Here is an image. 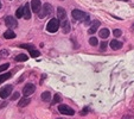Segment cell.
Wrapping results in <instances>:
<instances>
[{
	"mask_svg": "<svg viewBox=\"0 0 134 119\" xmlns=\"http://www.w3.org/2000/svg\"><path fill=\"white\" fill-rule=\"evenodd\" d=\"M52 12H53L52 5L49 4V2H45V4L42 6L40 11L38 12V17H39V18H44V17H46L48 14H51Z\"/></svg>",
	"mask_w": 134,
	"mask_h": 119,
	"instance_id": "obj_1",
	"label": "cell"
},
{
	"mask_svg": "<svg viewBox=\"0 0 134 119\" xmlns=\"http://www.w3.org/2000/svg\"><path fill=\"white\" fill-rule=\"evenodd\" d=\"M58 26H59V20H58L57 18H52V19H50V21L48 23L46 30H48L50 33H55V32L58 30Z\"/></svg>",
	"mask_w": 134,
	"mask_h": 119,
	"instance_id": "obj_2",
	"label": "cell"
},
{
	"mask_svg": "<svg viewBox=\"0 0 134 119\" xmlns=\"http://www.w3.org/2000/svg\"><path fill=\"white\" fill-rule=\"evenodd\" d=\"M72 17H74V19H76V20H83V21L89 18V16H88L86 12H83V11H81V10H77V8H75V10L72 11Z\"/></svg>",
	"mask_w": 134,
	"mask_h": 119,
	"instance_id": "obj_3",
	"label": "cell"
},
{
	"mask_svg": "<svg viewBox=\"0 0 134 119\" xmlns=\"http://www.w3.org/2000/svg\"><path fill=\"white\" fill-rule=\"evenodd\" d=\"M5 24L7 25V27H10V30H13L18 26V21L15 20V18H13L11 16H7L5 18Z\"/></svg>",
	"mask_w": 134,
	"mask_h": 119,
	"instance_id": "obj_4",
	"label": "cell"
},
{
	"mask_svg": "<svg viewBox=\"0 0 134 119\" xmlns=\"http://www.w3.org/2000/svg\"><path fill=\"white\" fill-rule=\"evenodd\" d=\"M58 111H59L62 114H67V116H74V114H75V111H74L71 107L67 106V105H59V106H58Z\"/></svg>",
	"mask_w": 134,
	"mask_h": 119,
	"instance_id": "obj_5",
	"label": "cell"
},
{
	"mask_svg": "<svg viewBox=\"0 0 134 119\" xmlns=\"http://www.w3.org/2000/svg\"><path fill=\"white\" fill-rule=\"evenodd\" d=\"M12 89H13V87H12L11 85L4 86V87L0 89V98H1V99H6V98H7V97L11 94Z\"/></svg>",
	"mask_w": 134,
	"mask_h": 119,
	"instance_id": "obj_6",
	"label": "cell"
},
{
	"mask_svg": "<svg viewBox=\"0 0 134 119\" xmlns=\"http://www.w3.org/2000/svg\"><path fill=\"white\" fill-rule=\"evenodd\" d=\"M34 91H36V86L32 85V83H27V85H25V87L23 88V94H24L25 97H29V95H31L32 93H34Z\"/></svg>",
	"mask_w": 134,
	"mask_h": 119,
	"instance_id": "obj_7",
	"label": "cell"
},
{
	"mask_svg": "<svg viewBox=\"0 0 134 119\" xmlns=\"http://www.w3.org/2000/svg\"><path fill=\"white\" fill-rule=\"evenodd\" d=\"M40 8H42V2H40V0H32L31 1V10L33 11V12H39L40 11Z\"/></svg>",
	"mask_w": 134,
	"mask_h": 119,
	"instance_id": "obj_8",
	"label": "cell"
},
{
	"mask_svg": "<svg viewBox=\"0 0 134 119\" xmlns=\"http://www.w3.org/2000/svg\"><path fill=\"white\" fill-rule=\"evenodd\" d=\"M67 17V12L63 7H58L57 8V19L58 20H64Z\"/></svg>",
	"mask_w": 134,
	"mask_h": 119,
	"instance_id": "obj_9",
	"label": "cell"
},
{
	"mask_svg": "<svg viewBox=\"0 0 134 119\" xmlns=\"http://www.w3.org/2000/svg\"><path fill=\"white\" fill-rule=\"evenodd\" d=\"M99 26H100V21H99V20H94V21H93V24H91V26L89 27L88 32H89L90 35H94V33L97 31Z\"/></svg>",
	"mask_w": 134,
	"mask_h": 119,
	"instance_id": "obj_10",
	"label": "cell"
},
{
	"mask_svg": "<svg viewBox=\"0 0 134 119\" xmlns=\"http://www.w3.org/2000/svg\"><path fill=\"white\" fill-rule=\"evenodd\" d=\"M61 27H62V31L64 33H69L70 32V23H69V20H63L62 24H61Z\"/></svg>",
	"mask_w": 134,
	"mask_h": 119,
	"instance_id": "obj_11",
	"label": "cell"
},
{
	"mask_svg": "<svg viewBox=\"0 0 134 119\" xmlns=\"http://www.w3.org/2000/svg\"><path fill=\"white\" fill-rule=\"evenodd\" d=\"M122 42H120V41H112L110 42V48L113 49V50H119V49H121L122 48Z\"/></svg>",
	"mask_w": 134,
	"mask_h": 119,
	"instance_id": "obj_12",
	"label": "cell"
},
{
	"mask_svg": "<svg viewBox=\"0 0 134 119\" xmlns=\"http://www.w3.org/2000/svg\"><path fill=\"white\" fill-rule=\"evenodd\" d=\"M24 18L25 19H31V12H30V4H26L24 6Z\"/></svg>",
	"mask_w": 134,
	"mask_h": 119,
	"instance_id": "obj_13",
	"label": "cell"
},
{
	"mask_svg": "<svg viewBox=\"0 0 134 119\" xmlns=\"http://www.w3.org/2000/svg\"><path fill=\"white\" fill-rule=\"evenodd\" d=\"M30 101H31L30 98H21L20 101L18 103V106H19V107H25V106H27V105L30 104Z\"/></svg>",
	"mask_w": 134,
	"mask_h": 119,
	"instance_id": "obj_14",
	"label": "cell"
},
{
	"mask_svg": "<svg viewBox=\"0 0 134 119\" xmlns=\"http://www.w3.org/2000/svg\"><path fill=\"white\" fill-rule=\"evenodd\" d=\"M40 98H42V100L45 101V103L51 101V94H50V92H43L42 95H40Z\"/></svg>",
	"mask_w": 134,
	"mask_h": 119,
	"instance_id": "obj_15",
	"label": "cell"
},
{
	"mask_svg": "<svg viewBox=\"0 0 134 119\" xmlns=\"http://www.w3.org/2000/svg\"><path fill=\"white\" fill-rule=\"evenodd\" d=\"M99 35H100V37L101 38H107L108 36H109V30L107 29V27H105V29H101L100 30V32H99Z\"/></svg>",
	"mask_w": 134,
	"mask_h": 119,
	"instance_id": "obj_16",
	"label": "cell"
},
{
	"mask_svg": "<svg viewBox=\"0 0 134 119\" xmlns=\"http://www.w3.org/2000/svg\"><path fill=\"white\" fill-rule=\"evenodd\" d=\"M4 37H5L6 39H12V38H14V37H15V33H14L12 30H8V31H5Z\"/></svg>",
	"mask_w": 134,
	"mask_h": 119,
	"instance_id": "obj_17",
	"label": "cell"
},
{
	"mask_svg": "<svg viewBox=\"0 0 134 119\" xmlns=\"http://www.w3.org/2000/svg\"><path fill=\"white\" fill-rule=\"evenodd\" d=\"M26 60H29V57H27L25 54H20V55H18V56L15 57V61H17V62H25Z\"/></svg>",
	"mask_w": 134,
	"mask_h": 119,
	"instance_id": "obj_18",
	"label": "cell"
},
{
	"mask_svg": "<svg viewBox=\"0 0 134 119\" xmlns=\"http://www.w3.org/2000/svg\"><path fill=\"white\" fill-rule=\"evenodd\" d=\"M12 76V74L11 73H5V74H1L0 75V83H2V82H5L7 79H10Z\"/></svg>",
	"mask_w": 134,
	"mask_h": 119,
	"instance_id": "obj_19",
	"label": "cell"
},
{
	"mask_svg": "<svg viewBox=\"0 0 134 119\" xmlns=\"http://www.w3.org/2000/svg\"><path fill=\"white\" fill-rule=\"evenodd\" d=\"M15 17L17 18H23L24 17V7H19L15 12Z\"/></svg>",
	"mask_w": 134,
	"mask_h": 119,
	"instance_id": "obj_20",
	"label": "cell"
},
{
	"mask_svg": "<svg viewBox=\"0 0 134 119\" xmlns=\"http://www.w3.org/2000/svg\"><path fill=\"white\" fill-rule=\"evenodd\" d=\"M61 100H62L61 95H59V94H56V95L53 97V99L51 100V105H56V104H58Z\"/></svg>",
	"mask_w": 134,
	"mask_h": 119,
	"instance_id": "obj_21",
	"label": "cell"
},
{
	"mask_svg": "<svg viewBox=\"0 0 134 119\" xmlns=\"http://www.w3.org/2000/svg\"><path fill=\"white\" fill-rule=\"evenodd\" d=\"M30 55H31V57H38L40 55V52H39V50L32 49V50H30Z\"/></svg>",
	"mask_w": 134,
	"mask_h": 119,
	"instance_id": "obj_22",
	"label": "cell"
},
{
	"mask_svg": "<svg viewBox=\"0 0 134 119\" xmlns=\"http://www.w3.org/2000/svg\"><path fill=\"white\" fill-rule=\"evenodd\" d=\"M97 43H99V41H97V38H96V37H91V38L89 39V44H90V45H93V47L97 45Z\"/></svg>",
	"mask_w": 134,
	"mask_h": 119,
	"instance_id": "obj_23",
	"label": "cell"
},
{
	"mask_svg": "<svg viewBox=\"0 0 134 119\" xmlns=\"http://www.w3.org/2000/svg\"><path fill=\"white\" fill-rule=\"evenodd\" d=\"M20 48H23V49H27L29 51L32 50V49H34V47H33L32 44H20Z\"/></svg>",
	"mask_w": 134,
	"mask_h": 119,
	"instance_id": "obj_24",
	"label": "cell"
},
{
	"mask_svg": "<svg viewBox=\"0 0 134 119\" xmlns=\"http://www.w3.org/2000/svg\"><path fill=\"white\" fill-rule=\"evenodd\" d=\"M107 47H108L107 41H102V43H101V45H100V50H101V51H105V50L107 49Z\"/></svg>",
	"mask_w": 134,
	"mask_h": 119,
	"instance_id": "obj_25",
	"label": "cell"
},
{
	"mask_svg": "<svg viewBox=\"0 0 134 119\" xmlns=\"http://www.w3.org/2000/svg\"><path fill=\"white\" fill-rule=\"evenodd\" d=\"M8 67H10L8 63H4V64H1V66H0V73H2V72H5L6 69H8Z\"/></svg>",
	"mask_w": 134,
	"mask_h": 119,
	"instance_id": "obj_26",
	"label": "cell"
},
{
	"mask_svg": "<svg viewBox=\"0 0 134 119\" xmlns=\"http://www.w3.org/2000/svg\"><path fill=\"white\" fill-rule=\"evenodd\" d=\"M113 33H114V36H115V37H120V36L122 35V31H121L120 29H115V30L113 31Z\"/></svg>",
	"mask_w": 134,
	"mask_h": 119,
	"instance_id": "obj_27",
	"label": "cell"
},
{
	"mask_svg": "<svg viewBox=\"0 0 134 119\" xmlns=\"http://www.w3.org/2000/svg\"><path fill=\"white\" fill-rule=\"evenodd\" d=\"M19 97H20V94H19L18 92H15V93H13V95L11 97V99H12V100H17Z\"/></svg>",
	"mask_w": 134,
	"mask_h": 119,
	"instance_id": "obj_28",
	"label": "cell"
},
{
	"mask_svg": "<svg viewBox=\"0 0 134 119\" xmlns=\"http://www.w3.org/2000/svg\"><path fill=\"white\" fill-rule=\"evenodd\" d=\"M6 105H7V103H4V104H1V105H0V109H4Z\"/></svg>",
	"mask_w": 134,
	"mask_h": 119,
	"instance_id": "obj_29",
	"label": "cell"
},
{
	"mask_svg": "<svg viewBox=\"0 0 134 119\" xmlns=\"http://www.w3.org/2000/svg\"><path fill=\"white\" fill-rule=\"evenodd\" d=\"M0 7H1V1H0Z\"/></svg>",
	"mask_w": 134,
	"mask_h": 119,
	"instance_id": "obj_30",
	"label": "cell"
},
{
	"mask_svg": "<svg viewBox=\"0 0 134 119\" xmlns=\"http://www.w3.org/2000/svg\"><path fill=\"white\" fill-rule=\"evenodd\" d=\"M58 119H62V118H58Z\"/></svg>",
	"mask_w": 134,
	"mask_h": 119,
	"instance_id": "obj_31",
	"label": "cell"
},
{
	"mask_svg": "<svg viewBox=\"0 0 134 119\" xmlns=\"http://www.w3.org/2000/svg\"><path fill=\"white\" fill-rule=\"evenodd\" d=\"M62 1H63V0H62Z\"/></svg>",
	"mask_w": 134,
	"mask_h": 119,
	"instance_id": "obj_32",
	"label": "cell"
}]
</instances>
